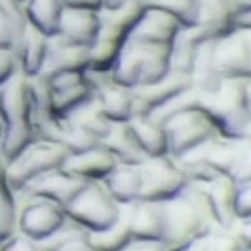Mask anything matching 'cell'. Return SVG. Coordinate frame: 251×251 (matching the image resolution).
Masks as SVG:
<instances>
[{
    "label": "cell",
    "mask_w": 251,
    "mask_h": 251,
    "mask_svg": "<svg viewBox=\"0 0 251 251\" xmlns=\"http://www.w3.org/2000/svg\"><path fill=\"white\" fill-rule=\"evenodd\" d=\"M171 73V47L139 43L129 38L125 43L109 76L121 87L137 89L153 85Z\"/></svg>",
    "instance_id": "cell-4"
},
{
    "label": "cell",
    "mask_w": 251,
    "mask_h": 251,
    "mask_svg": "<svg viewBox=\"0 0 251 251\" xmlns=\"http://www.w3.org/2000/svg\"><path fill=\"white\" fill-rule=\"evenodd\" d=\"M205 239H207V237H205ZM205 239H201V241H195L193 245L185 247V249H179V251H205Z\"/></svg>",
    "instance_id": "cell-44"
},
{
    "label": "cell",
    "mask_w": 251,
    "mask_h": 251,
    "mask_svg": "<svg viewBox=\"0 0 251 251\" xmlns=\"http://www.w3.org/2000/svg\"><path fill=\"white\" fill-rule=\"evenodd\" d=\"M141 169V193L139 201H169L183 193L189 185L185 171L171 155L151 157L139 165Z\"/></svg>",
    "instance_id": "cell-9"
},
{
    "label": "cell",
    "mask_w": 251,
    "mask_h": 251,
    "mask_svg": "<svg viewBox=\"0 0 251 251\" xmlns=\"http://www.w3.org/2000/svg\"><path fill=\"white\" fill-rule=\"evenodd\" d=\"M100 28V14L99 10H87V8H65L58 23V30L54 40L71 47H82L91 49L97 40Z\"/></svg>",
    "instance_id": "cell-13"
},
{
    "label": "cell",
    "mask_w": 251,
    "mask_h": 251,
    "mask_svg": "<svg viewBox=\"0 0 251 251\" xmlns=\"http://www.w3.org/2000/svg\"><path fill=\"white\" fill-rule=\"evenodd\" d=\"M213 58L223 80H251V36L235 28L213 43Z\"/></svg>",
    "instance_id": "cell-11"
},
{
    "label": "cell",
    "mask_w": 251,
    "mask_h": 251,
    "mask_svg": "<svg viewBox=\"0 0 251 251\" xmlns=\"http://www.w3.org/2000/svg\"><path fill=\"white\" fill-rule=\"evenodd\" d=\"M189 87H193L189 76L169 73L159 82L131 89L133 91V117H151L165 102H169L173 97L187 91Z\"/></svg>",
    "instance_id": "cell-14"
},
{
    "label": "cell",
    "mask_w": 251,
    "mask_h": 251,
    "mask_svg": "<svg viewBox=\"0 0 251 251\" xmlns=\"http://www.w3.org/2000/svg\"><path fill=\"white\" fill-rule=\"evenodd\" d=\"M213 43L215 40H205V43L199 47L195 60H193V69H191V85L193 89H197L201 95L205 93H213L223 78L217 73L215 67V58H213Z\"/></svg>",
    "instance_id": "cell-28"
},
{
    "label": "cell",
    "mask_w": 251,
    "mask_h": 251,
    "mask_svg": "<svg viewBox=\"0 0 251 251\" xmlns=\"http://www.w3.org/2000/svg\"><path fill=\"white\" fill-rule=\"evenodd\" d=\"M205 251H245L233 229H213L205 239Z\"/></svg>",
    "instance_id": "cell-35"
},
{
    "label": "cell",
    "mask_w": 251,
    "mask_h": 251,
    "mask_svg": "<svg viewBox=\"0 0 251 251\" xmlns=\"http://www.w3.org/2000/svg\"><path fill=\"white\" fill-rule=\"evenodd\" d=\"M145 6H155L171 14L181 28H193L197 26L199 16V0H143Z\"/></svg>",
    "instance_id": "cell-34"
},
{
    "label": "cell",
    "mask_w": 251,
    "mask_h": 251,
    "mask_svg": "<svg viewBox=\"0 0 251 251\" xmlns=\"http://www.w3.org/2000/svg\"><path fill=\"white\" fill-rule=\"evenodd\" d=\"M247 141L251 143V121H249V129H247Z\"/></svg>",
    "instance_id": "cell-45"
},
{
    "label": "cell",
    "mask_w": 251,
    "mask_h": 251,
    "mask_svg": "<svg viewBox=\"0 0 251 251\" xmlns=\"http://www.w3.org/2000/svg\"><path fill=\"white\" fill-rule=\"evenodd\" d=\"M131 229H129V211L127 205H123L121 217L102 231L89 233V241L97 251H123L131 241Z\"/></svg>",
    "instance_id": "cell-31"
},
{
    "label": "cell",
    "mask_w": 251,
    "mask_h": 251,
    "mask_svg": "<svg viewBox=\"0 0 251 251\" xmlns=\"http://www.w3.org/2000/svg\"><path fill=\"white\" fill-rule=\"evenodd\" d=\"M231 6L235 10V14L241 16V14L251 12V0H231Z\"/></svg>",
    "instance_id": "cell-43"
},
{
    "label": "cell",
    "mask_w": 251,
    "mask_h": 251,
    "mask_svg": "<svg viewBox=\"0 0 251 251\" xmlns=\"http://www.w3.org/2000/svg\"><path fill=\"white\" fill-rule=\"evenodd\" d=\"M163 213L165 229L161 241L167 251L185 249L217 229L205 201L203 187L197 183H189L183 193L163 201Z\"/></svg>",
    "instance_id": "cell-2"
},
{
    "label": "cell",
    "mask_w": 251,
    "mask_h": 251,
    "mask_svg": "<svg viewBox=\"0 0 251 251\" xmlns=\"http://www.w3.org/2000/svg\"><path fill=\"white\" fill-rule=\"evenodd\" d=\"M129 211V229L133 239H163L165 229V213L163 203L159 201H137L127 205Z\"/></svg>",
    "instance_id": "cell-22"
},
{
    "label": "cell",
    "mask_w": 251,
    "mask_h": 251,
    "mask_svg": "<svg viewBox=\"0 0 251 251\" xmlns=\"http://www.w3.org/2000/svg\"><path fill=\"white\" fill-rule=\"evenodd\" d=\"M69 157V151L62 145L49 141V139H36L28 147H25L18 155L6 161V173L12 189L20 195L26 187L54 169H60Z\"/></svg>",
    "instance_id": "cell-6"
},
{
    "label": "cell",
    "mask_w": 251,
    "mask_h": 251,
    "mask_svg": "<svg viewBox=\"0 0 251 251\" xmlns=\"http://www.w3.org/2000/svg\"><path fill=\"white\" fill-rule=\"evenodd\" d=\"M163 129L167 135V145H169V155L173 159L183 157L185 153L197 149L199 145L219 135L215 125L199 104L169 117L163 123Z\"/></svg>",
    "instance_id": "cell-8"
},
{
    "label": "cell",
    "mask_w": 251,
    "mask_h": 251,
    "mask_svg": "<svg viewBox=\"0 0 251 251\" xmlns=\"http://www.w3.org/2000/svg\"><path fill=\"white\" fill-rule=\"evenodd\" d=\"M95 87V102L111 123H127L133 117V91L121 87L109 73L89 71Z\"/></svg>",
    "instance_id": "cell-12"
},
{
    "label": "cell",
    "mask_w": 251,
    "mask_h": 251,
    "mask_svg": "<svg viewBox=\"0 0 251 251\" xmlns=\"http://www.w3.org/2000/svg\"><path fill=\"white\" fill-rule=\"evenodd\" d=\"M18 75V65L12 49H0V87Z\"/></svg>",
    "instance_id": "cell-38"
},
{
    "label": "cell",
    "mask_w": 251,
    "mask_h": 251,
    "mask_svg": "<svg viewBox=\"0 0 251 251\" xmlns=\"http://www.w3.org/2000/svg\"><path fill=\"white\" fill-rule=\"evenodd\" d=\"M247 32H249V36H251V30H247Z\"/></svg>",
    "instance_id": "cell-48"
},
{
    "label": "cell",
    "mask_w": 251,
    "mask_h": 251,
    "mask_svg": "<svg viewBox=\"0 0 251 251\" xmlns=\"http://www.w3.org/2000/svg\"><path fill=\"white\" fill-rule=\"evenodd\" d=\"M251 217V181L239 185L237 189V219Z\"/></svg>",
    "instance_id": "cell-39"
},
{
    "label": "cell",
    "mask_w": 251,
    "mask_h": 251,
    "mask_svg": "<svg viewBox=\"0 0 251 251\" xmlns=\"http://www.w3.org/2000/svg\"><path fill=\"white\" fill-rule=\"evenodd\" d=\"M18 193L12 189L6 173V161L0 157V243L16 231Z\"/></svg>",
    "instance_id": "cell-30"
},
{
    "label": "cell",
    "mask_w": 251,
    "mask_h": 251,
    "mask_svg": "<svg viewBox=\"0 0 251 251\" xmlns=\"http://www.w3.org/2000/svg\"><path fill=\"white\" fill-rule=\"evenodd\" d=\"M245 251H251V249H245Z\"/></svg>",
    "instance_id": "cell-49"
},
{
    "label": "cell",
    "mask_w": 251,
    "mask_h": 251,
    "mask_svg": "<svg viewBox=\"0 0 251 251\" xmlns=\"http://www.w3.org/2000/svg\"><path fill=\"white\" fill-rule=\"evenodd\" d=\"M231 179L237 183V185H243V183H249L251 181V143L247 141L245 147L233 167L231 171Z\"/></svg>",
    "instance_id": "cell-37"
},
{
    "label": "cell",
    "mask_w": 251,
    "mask_h": 251,
    "mask_svg": "<svg viewBox=\"0 0 251 251\" xmlns=\"http://www.w3.org/2000/svg\"><path fill=\"white\" fill-rule=\"evenodd\" d=\"M121 211L123 205L113 199V195L100 181H89L73 199V203L65 209L69 221L76 223L87 233L102 231V229L111 227L121 217Z\"/></svg>",
    "instance_id": "cell-7"
},
{
    "label": "cell",
    "mask_w": 251,
    "mask_h": 251,
    "mask_svg": "<svg viewBox=\"0 0 251 251\" xmlns=\"http://www.w3.org/2000/svg\"><path fill=\"white\" fill-rule=\"evenodd\" d=\"M67 121H71L73 125L80 127L82 131H87L89 135L97 137L99 141H102L104 137H107V133L113 127V123L102 115V111L99 109V104L95 102V97L89 102L82 104V107H78L73 115H69Z\"/></svg>",
    "instance_id": "cell-33"
},
{
    "label": "cell",
    "mask_w": 251,
    "mask_h": 251,
    "mask_svg": "<svg viewBox=\"0 0 251 251\" xmlns=\"http://www.w3.org/2000/svg\"><path fill=\"white\" fill-rule=\"evenodd\" d=\"M49 49H50V36L43 34L26 23L12 49L16 56L18 73L25 75L26 78H36L45 67Z\"/></svg>",
    "instance_id": "cell-18"
},
{
    "label": "cell",
    "mask_w": 251,
    "mask_h": 251,
    "mask_svg": "<svg viewBox=\"0 0 251 251\" xmlns=\"http://www.w3.org/2000/svg\"><path fill=\"white\" fill-rule=\"evenodd\" d=\"M91 69V52L82 47L62 45L58 40L50 38V49L45 60V67L36 76L38 80H49L52 76L65 73H87Z\"/></svg>",
    "instance_id": "cell-19"
},
{
    "label": "cell",
    "mask_w": 251,
    "mask_h": 251,
    "mask_svg": "<svg viewBox=\"0 0 251 251\" xmlns=\"http://www.w3.org/2000/svg\"><path fill=\"white\" fill-rule=\"evenodd\" d=\"M69 221L65 209L38 197L18 195L16 231L38 243L47 241Z\"/></svg>",
    "instance_id": "cell-10"
},
{
    "label": "cell",
    "mask_w": 251,
    "mask_h": 251,
    "mask_svg": "<svg viewBox=\"0 0 251 251\" xmlns=\"http://www.w3.org/2000/svg\"><path fill=\"white\" fill-rule=\"evenodd\" d=\"M247 91H249V99H251V80L247 82Z\"/></svg>",
    "instance_id": "cell-46"
},
{
    "label": "cell",
    "mask_w": 251,
    "mask_h": 251,
    "mask_svg": "<svg viewBox=\"0 0 251 251\" xmlns=\"http://www.w3.org/2000/svg\"><path fill=\"white\" fill-rule=\"evenodd\" d=\"M65 8H87V10H100V0H62Z\"/></svg>",
    "instance_id": "cell-42"
},
{
    "label": "cell",
    "mask_w": 251,
    "mask_h": 251,
    "mask_svg": "<svg viewBox=\"0 0 251 251\" xmlns=\"http://www.w3.org/2000/svg\"><path fill=\"white\" fill-rule=\"evenodd\" d=\"M38 104L40 87L36 78H26L18 73L0 87V157L4 161H10L38 139Z\"/></svg>",
    "instance_id": "cell-1"
},
{
    "label": "cell",
    "mask_w": 251,
    "mask_h": 251,
    "mask_svg": "<svg viewBox=\"0 0 251 251\" xmlns=\"http://www.w3.org/2000/svg\"><path fill=\"white\" fill-rule=\"evenodd\" d=\"M127 125L147 159L169 155V145H167L163 125L155 123L151 117H131Z\"/></svg>",
    "instance_id": "cell-26"
},
{
    "label": "cell",
    "mask_w": 251,
    "mask_h": 251,
    "mask_svg": "<svg viewBox=\"0 0 251 251\" xmlns=\"http://www.w3.org/2000/svg\"><path fill=\"white\" fill-rule=\"evenodd\" d=\"M245 143H247V139L237 141V139H227V137L217 135L213 139H209L207 143H203L199 149H201L205 161L213 167L217 175L231 177V171L245 147Z\"/></svg>",
    "instance_id": "cell-23"
},
{
    "label": "cell",
    "mask_w": 251,
    "mask_h": 251,
    "mask_svg": "<svg viewBox=\"0 0 251 251\" xmlns=\"http://www.w3.org/2000/svg\"><path fill=\"white\" fill-rule=\"evenodd\" d=\"M0 143H2V123H0Z\"/></svg>",
    "instance_id": "cell-47"
},
{
    "label": "cell",
    "mask_w": 251,
    "mask_h": 251,
    "mask_svg": "<svg viewBox=\"0 0 251 251\" xmlns=\"http://www.w3.org/2000/svg\"><path fill=\"white\" fill-rule=\"evenodd\" d=\"M0 251H45V249H43V243L14 231L10 237H6L0 243Z\"/></svg>",
    "instance_id": "cell-36"
},
{
    "label": "cell",
    "mask_w": 251,
    "mask_h": 251,
    "mask_svg": "<svg viewBox=\"0 0 251 251\" xmlns=\"http://www.w3.org/2000/svg\"><path fill=\"white\" fill-rule=\"evenodd\" d=\"M25 16L26 23L47 36H54L65 4L62 0H25Z\"/></svg>",
    "instance_id": "cell-29"
},
{
    "label": "cell",
    "mask_w": 251,
    "mask_h": 251,
    "mask_svg": "<svg viewBox=\"0 0 251 251\" xmlns=\"http://www.w3.org/2000/svg\"><path fill=\"white\" fill-rule=\"evenodd\" d=\"M205 40H209V38H205V34L197 26L181 28L173 47H171V73L189 76L191 69H193L195 54Z\"/></svg>",
    "instance_id": "cell-27"
},
{
    "label": "cell",
    "mask_w": 251,
    "mask_h": 251,
    "mask_svg": "<svg viewBox=\"0 0 251 251\" xmlns=\"http://www.w3.org/2000/svg\"><path fill=\"white\" fill-rule=\"evenodd\" d=\"M197 28L209 40L227 36L237 28V14L231 0H199Z\"/></svg>",
    "instance_id": "cell-20"
},
{
    "label": "cell",
    "mask_w": 251,
    "mask_h": 251,
    "mask_svg": "<svg viewBox=\"0 0 251 251\" xmlns=\"http://www.w3.org/2000/svg\"><path fill=\"white\" fill-rule=\"evenodd\" d=\"M199 107L207 113L221 137L247 139L251 121V99L245 80H223L213 93L199 97Z\"/></svg>",
    "instance_id": "cell-3"
},
{
    "label": "cell",
    "mask_w": 251,
    "mask_h": 251,
    "mask_svg": "<svg viewBox=\"0 0 251 251\" xmlns=\"http://www.w3.org/2000/svg\"><path fill=\"white\" fill-rule=\"evenodd\" d=\"M87 183L89 181H82L60 167V169H54L43 177H38L36 181H32L20 195L47 199L62 209H67Z\"/></svg>",
    "instance_id": "cell-15"
},
{
    "label": "cell",
    "mask_w": 251,
    "mask_h": 251,
    "mask_svg": "<svg viewBox=\"0 0 251 251\" xmlns=\"http://www.w3.org/2000/svg\"><path fill=\"white\" fill-rule=\"evenodd\" d=\"M20 2H25V0H20Z\"/></svg>",
    "instance_id": "cell-50"
},
{
    "label": "cell",
    "mask_w": 251,
    "mask_h": 251,
    "mask_svg": "<svg viewBox=\"0 0 251 251\" xmlns=\"http://www.w3.org/2000/svg\"><path fill=\"white\" fill-rule=\"evenodd\" d=\"M26 25L20 0H0V49H14L16 38Z\"/></svg>",
    "instance_id": "cell-32"
},
{
    "label": "cell",
    "mask_w": 251,
    "mask_h": 251,
    "mask_svg": "<svg viewBox=\"0 0 251 251\" xmlns=\"http://www.w3.org/2000/svg\"><path fill=\"white\" fill-rule=\"evenodd\" d=\"M100 145L115 157L117 165H141L147 161L127 123H113L111 131L100 141Z\"/></svg>",
    "instance_id": "cell-24"
},
{
    "label": "cell",
    "mask_w": 251,
    "mask_h": 251,
    "mask_svg": "<svg viewBox=\"0 0 251 251\" xmlns=\"http://www.w3.org/2000/svg\"><path fill=\"white\" fill-rule=\"evenodd\" d=\"M235 235L239 237L243 249H251V217H245V219H237L235 227H233Z\"/></svg>",
    "instance_id": "cell-41"
},
{
    "label": "cell",
    "mask_w": 251,
    "mask_h": 251,
    "mask_svg": "<svg viewBox=\"0 0 251 251\" xmlns=\"http://www.w3.org/2000/svg\"><path fill=\"white\" fill-rule=\"evenodd\" d=\"M123 251H167L163 241H153V239H131L129 245Z\"/></svg>",
    "instance_id": "cell-40"
},
{
    "label": "cell",
    "mask_w": 251,
    "mask_h": 251,
    "mask_svg": "<svg viewBox=\"0 0 251 251\" xmlns=\"http://www.w3.org/2000/svg\"><path fill=\"white\" fill-rule=\"evenodd\" d=\"M115 167H117L115 157L99 143L82 153L69 155L62 169H67L69 173H73L82 181H102Z\"/></svg>",
    "instance_id": "cell-21"
},
{
    "label": "cell",
    "mask_w": 251,
    "mask_h": 251,
    "mask_svg": "<svg viewBox=\"0 0 251 251\" xmlns=\"http://www.w3.org/2000/svg\"><path fill=\"white\" fill-rule=\"evenodd\" d=\"M145 10L143 0H131L117 10H99L100 28L91 52V69L95 73H109L117 62L125 43L129 40L131 30Z\"/></svg>",
    "instance_id": "cell-5"
},
{
    "label": "cell",
    "mask_w": 251,
    "mask_h": 251,
    "mask_svg": "<svg viewBox=\"0 0 251 251\" xmlns=\"http://www.w3.org/2000/svg\"><path fill=\"white\" fill-rule=\"evenodd\" d=\"M203 195L217 229H233L237 223V189L239 185L229 177L221 175L209 183H203Z\"/></svg>",
    "instance_id": "cell-16"
},
{
    "label": "cell",
    "mask_w": 251,
    "mask_h": 251,
    "mask_svg": "<svg viewBox=\"0 0 251 251\" xmlns=\"http://www.w3.org/2000/svg\"><path fill=\"white\" fill-rule=\"evenodd\" d=\"M100 183L119 205H133L141 193V169L139 165H117Z\"/></svg>",
    "instance_id": "cell-25"
},
{
    "label": "cell",
    "mask_w": 251,
    "mask_h": 251,
    "mask_svg": "<svg viewBox=\"0 0 251 251\" xmlns=\"http://www.w3.org/2000/svg\"><path fill=\"white\" fill-rule=\"evenodd\" d=\"M179 30H181V25L171 14H167L165 10L155 6H145L129 38L139 40V43L159 45V47H173Z\"/></svg>",
    "instance_id": "cell-17"
}]
</instances>
